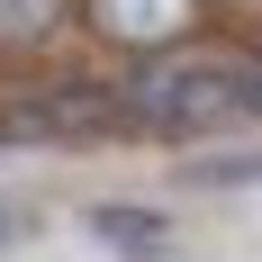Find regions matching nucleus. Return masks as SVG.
I'll return each mask as SVG.
<instances>
[{"label": "nucleus", "instance_id": "obj_1", "mask_svg": "<svg viewBox=\"0 0 262 262\" xmlns=\"http://www.w3.org/2000/svg\"><path fill=\"white\" fill-rule=\"evenodd\" d=\"M136 136H217L262 118V46H172L118 81Z\"/></svg>", "mask_w": 262, "mask_h": 262}, {"label": "nucleus", "instance_id": "obj_5", "mask_svg": "<svg viewBox=\"0 0 262 262\" xmlns=\"http://www.w3.org/2000/svg\"><path fill=\"white\" fill-rule=\"evenodd\" d=\"M181 181L190 190H244V181H262V145L253 154H199V163H181Z\"/></svg>", "mask_w": 262, "mask_h": 262}, {"label": "nucleus", "instance_id": "obj_6", "mask_svg": "<svg viewBox=\"0 0 262 262\" xmlns=\"http://www.w3.org/2000/svg\"><path fill=\"white\" fill-rule=\"evenodd\" d=\"M63 18V0H0V36H46Z\"/></svg>", "mask_w": 262, "mask_h": 262}, {"label": "nucleus", "instance_id": "obj_2", "mask_svg": "<svg viewBox=\"0 0 262 262\" xmlns=\"http://www.w3.org/2000/svg\"><path fill=\"white\" fill-rule=\"evenodd\" d=\"M0 136H46V145H91V136H136L118 81H36L0 100Z\"/></svg>", "mask_w": 262, "mask_h": 262}, {"label": "nucleus", "instance_id": "obj_4", "mask_svg": "<svg viewBox=\"0 0 262 262\" xmlns=\"http://www.w3.org/2000/svg\"><path fill=\"white\" fill-rule=\"evenodd\" d=\"M91 235H100L118 262H172L181 253V226H172L163 208H136V199H100V208H91Z\"/></svg>", "mask_w": 262, "mask_h": 262}, {"label": "nucleus", "instance_id": "obj_7", "mask_svg": "<svg viewBox=\"0 0 262 262\" xmlns=\"http://www.w3.org/2000/svg\"><path fill=\"white\" fill-rule=\"evenodd\" d=\"M9 235H18V217H9V208H0V244H9Z\"/></svg>", "mask_w": 262, "mask_h": 262}, {"label": "nucleus", "instance_id": "obj_3", "mask_svg": "<svg viewBox=\"0 0 262 262\" xmlns=\"http://www.w3.org/2000/svg\"><path fill=\"white\" fill-rule=\"evenodd\" d=\"M81 18L100 46H127L136 63H154V54L190 46V27H199V0H81Z\"/></svg>", "mask_w": 262, "mask_h": 262}]
</instances>
